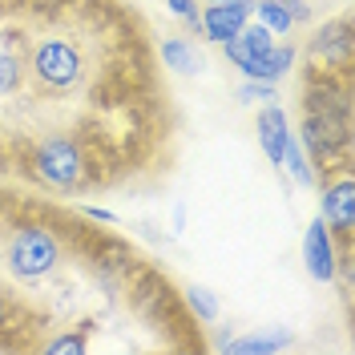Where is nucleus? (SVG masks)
Segmentation results:
<instances>
[{"label":"nucleus","mask_w":355,"mask_h":355,"mask_svg":"<svg viewBox=\"0 0 355 355\" xmlns=\"http://www.w3.org/2000/svg\"><path fill=\"white\" fill-rule=\"evenodd\" d=\"M270 44H275V33H270V28H263L259 21H254V24L246 21L230 41H222V49H226V61H230V65L246 69L250 61H259Z\"/></svg>","instance_id":"obj_9"},{"label":"nucleus","mask_w":355,"mask_h":355,"mask_svg":"<svg viewBox=\"0 0 355 355\" xmlns=\"http://www.w3.org/2000/svg\"><path fill=\"white\" fill-rule=\"evenodd\" d=\"M259 146H263V154L270 166H279V157H283V146H287L291 137V121L287 113L279 110V105H263V113H259Z\"/></svg>","instance_id":"obj_10"},{"label":"nucleus","mask_w":355,"mask_h":355,"mask_svg":"<svg viewBox=\"0 0 355 355\" xmlns=\"http://www.w3.org/2000/svg\"><path fill=\"white\" fill-rule=\"evenodd\" d=\"M21 81H24V61L17 53H4V49H0V97L17 93Z\"/></svg>","instance_id":"obj_16"},{"label":"nucleus","mask_w":355,"mask_h":355,"mask_svg":"<svg viewBox=\"0 0 355 355\" xmlns=\"http://www.w3.org/2000/svg\"><path fill=\"white\" fill-rule=\"evenodd\" d=\"M4 311H8V307H4V299H0V327H4Z\"/></svg>","instance_id":"obj_23"},{"label":"nucleus","mask_w":355,"mask_h":355,"mask_svg":"<svg viewBox=\"0 0 355 355\" xmlns=\"http://www.w3.org/2000/svg\"><path fill=\"white\" fill-rule=\"evenodd\" d=\"M186 303H190V311L198 315L202 323H214L218 319V299L206 287H186Z\"/></svg>","instance_id":"obj_17"},{"label":"nucleus","mask_w":355,"mask_h":355,"mask_svg":"<svg viewBox=\"0 0 355 355\" xmlns=\"http://www.w3.org/2000/svg\"><path fill=\"white\" fill-rule=\"evenodd\" d=\"M250 21V0H218V4H206L198 12V33L206 41H230L243 24Z\"/></svg>","instance_id":"obj_7"},{"label":"nucleus","mask_w":355,"mask_h":355,"mask_svg":"<svg viewBox=\"0 0 355 355\" xmlns=\"http://www.w3.org/2000/svg\"><path fill=\"white\" fill-rule=\"evenodd\" d=\"M4 263H8V275H12V279L37 283V279H44V275L57 270V263H61V243L53 239L49 226L24 222V226H17V234L8 239Z\"/></svg>","instance_id":"obj_2"},{"label":"nucleus","mask_w":355,"mask_h":355,"mask_svg":"<svg viewBox=\"0 0 355 355\" xmlns=\"http://www.w3.org/2000/svg\"><path fill=\"white\" fill-rule=\"evenodd\" d=\"M279 166L287 170L299 186H315V170H311V162H307V150H303V141L291 133L287 137V146H283V157H279Z\"/></svg>","instance_id":"obj_15"},{"label":"nucleus","mask_w":355,"mask_h":355,"mask_svg":"<svg viewBox=\"0 0 355 355\" xmlns=\"http://www.w3.org/2000/svg\"><path fill=\"white\" fill-rule=\"evenodd\" d=\"M347 101L343 105H311L307 121H303V146L319 162H331L343 146H347Z\"/></svg>","instance_id":"obj_4"},{"label":"nucleus","mask_w":355,"mask_h":355,"mask_svg":"<svg viewBox=\"0 0 355 355\" xmlns=\"http://www.w3.org/2000/svg\"><path fill=\"white\" fill-rule=\"evenodd\" d=\"M162 61H166V69H174V73H202V57L198 49L186 41V37H166L162 41Z\"/></svg>","instance_id":"obj_13"},{"label":"nucleus","mask_w":355,"mask_h":355,"mask_svg":"<svg viewBox=\"0 0 355 355\" xmlns=\"http://www.w3.org/2000/svg\"><path fill=\"white\" fill-rule=\"evenodd\" d=\"M85 214H89L93 222H113V214H110V210H101V206H89Z\"/></svg>","instance_id":"obj_22"},{"label":"nucleus","mask_w":355,"mask_h":355,"mask_svg":"<svg viewBox=\"0 0 355 355\" xmlns=\"http://www.w3.org/2000/svg\"><path fill=\"white\" fill-rule=\"evenodd\" d=\"M323 226L331 230L339 243H352V230H355V182H352V174H339L323 190Z\"/></svg>","instance_id":"obj_5"},{"label":"nucleus","mask_w":355,"mask_h":355,"mask_svg":"<svg viewBox=\"0 0 355 355\" xmlns=\"http://www.w3.org/2000/svg\"><path fill=\"white\" fill-rule=\"evenodd\" d=\"M44 352H49V355H81V352H89V335H85V327H81V331H73V335H61V339H53Z\"/></svg>","instance_id":"obj_18"},{"label":"nucleus","mask_w":355,"mask_h":355,"mask_svg":"<svg viewBox=\"0 0 355 355\" xmlns=\"http://www.w3.org/2000/svg\"><path fill=\"white\" fill-rule=\"evenodd\" d=\"M291 69H295V44H270L259 61H250L243 69L246 77H254V81H283Z\"/></svg>","instance_id":"obj_12"},{"label":"nucleus","mask_w":355,"mask_h":355,"mask_svg":"<svg viewBox=\"0 0 355 355\" xmlns=\"http://www.w3.org/2000/svg\"><path fill=\"white\" fill-rule=\"evenodd\" d=\"M24 73L33 77V85H41L44 93H73V89L85 85L89 77V61L81 53V44L65 37V33H53L44 41L28 44V61Z\"/></svg>","instance_id":"obj_1"},{"label":"nucleus","mask_w":355,"mask_h":355,"mask_svg":"<svg viewBox=\"0 0 355 355\" xmlns=\"http://www.w3.org/2000/svg\"><path fill=\"white\" fill-rule=\"evenodd\" d=\"M239 101H275V81H254V77H246V85L239 89Z\"/></svg>","instance_id":"obj_19"},{"label":"nucleus","mask_w":355,"mask_h":355,"mask_svg":"<svg viewBox=\"0 0 355 355\" xmlns=\"http://www.w3.org/2000/svg\"><path fill=\"white\" fill-rule=\"evenodd\" d=\"M166 12L186 21L190 28H198V0H166Z\"/></svg>","instance_id":"obj_20"},{"label":"nucleus","mask_w":355,"mask_h":355,"mask_svg":"<svg viewBox=\"0 0 355 355\" xmlns=\"http://www.w3.org/2000/svg\"><path fill=\"white\" fill-rule=\"evenodd\" d=\"M283 4H287V12H291V21H295V24L307 21V17H311V8L303 4V0H283Z\"/></svg>","instance_id":"obj_21"},{"label":"nucleus","mask_w":355,"mask_h":355,"mask_svg":"<svg viewBox=\"0 0 355 355\" xmlns=\"http://www.w3.org/2000/svg\"><path fill=\"white\" fill-rule=\"evenodd\" d=\"M291 343L287 327H270V331H250L243 339H222L218 352H234V355H266V352H283Z\"/></svg>","instance_id":"obj_11"},{"label":"nucleus","mask_w":355,"mask_h":355,"mask_svg":"<svg viewBox=\"0 0 355 355\" xmlns=\"http://www.w3.org/2000/svg\"><path fill=\"white\" fill-rule=\"evenodd\" d=\"M33 174L41 178L44 186L77 190L85 182V154H81L77 137H65V133L44 137L37 146V154H33Z\"/></svg>","instance_id":"obj_3"},{"label":"nucleus","mask_w":355,"mask_h":355,"mask_svg":"<svg viewBox=\"0 0 355 355\" xmlns=\"http://www.w3.org/2000/svg\"><path fill=\"white\" fill-rule=\"evenodd\" d=\"M206 4H218V0H206Z\"/></svg>","instance_id":"obj_24"},{"label":"nucleus","mask_w":355,"mask_h":355,"mask_svg":"<svg viewBox=\"0 0 355 355\" xmlns=\"http://www.w3.org/2000/svg\"><path fill=\"white\" fill-rule=\"evenodd\" d=\"M311 61L327 69H343L352 61V24L347 21H331L323 24L315 37H311Z\"/></svg>","instance_id":"obj_8"},{"label":"nucleus","mask_w":355,"mask_h":355,"mask_svg":"<svg viewBox=\"0 0 355 355\" xmlns=\"http://www.w3.org/2000/svg\"><path fill=\"white\" fill-rule=\"evenodd\" d=\"M303 263H307L311 279L319 283H335L339 275V254H335V234L323 226V218H315L303 234Z\"/></svg>","instance_id":"obj_6"},{"label":"nucleus","mask_w":355,"mask_h":355,"mask_svg":"<svg viewBox=\"0 0 355 355\" xmlns=\"http://www.w3.org/2000/svg\"><path fill=\"white\" fill-rule=\"evenodd\" d=\"M250 17L263 24V28H270L275 37H283V33L295 28V21H291V12H287L283 0H250Z\"/></svg>","instance_id":"obj_14"}]
</instances>
